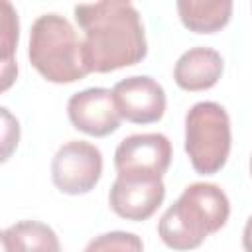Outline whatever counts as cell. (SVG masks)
Here are the masks:
<instances>
[{
  "mask_svg": "<svg viewBox=\"0 0 252 252\" xmlns=\"http://www.w3.org/2000/svg\"><path fill=\"white\" fill-rule=\"evenodd\" d=\"M165 185L161 177L146 175H116L108 203L110 209L126 220H146L163 203Z\"/></svg>",
  "mask_w": 252,
  "mask_h": 252,
  "instance_id": "7",
  "label": "cell"
},
{
  "mask_svg": "<svg viewBox=\"0 0 252 252\" xmlns=\"http://www.w3.org/2000/svg\"><path fill=\"white\" fill-rule=\"evenodd\" d=\"M83 252H144L142 238L134 232L112 230L94 236Z\"/></svg>",
  "mask_w": 252,
  "mask_h": 252,
  "instance_id": "14",
  "label": "cell"
},
{
  "mask_svg": "<svg viewBox=\"0 0 252 252\" xmlns=\"http://www.w3.org/2000/svg\"><path fill=\"white\" fill-rule=\"evenodd\" d=\"M242 248L244 252H252V215L248 217L244 230H242Z\"/></svg>",
  "mask_w": 252,
  "mask_h": 252,
  "instance_id": "16",
  "label": "cell"
},
{
  "mask_svg": "<svg viewBox=\"0 0 252 252\" xmlns=\"http://www.w3.org/2000/svg\"><path fill=\"white\" fill-rule=\"evenodd\" d=\"M67 116L73 128L94 138H104L116 132L122 120L112 91L104 87H91L71 94Z\"/></svg>",
  "mask_w": 252,
  "mask_h": 252,
  "instance_id": "8",
  "label": "cell"
},
{
  "mask_svg": "<svg viewBox=\"0 0 252 252\" xmlns=\"http://www.w3.org/2000/svg\"><path fill=\"white\" fill-rule=\"evenodd\" d=\"M232 144L230 118L224 106L213 100L195 102L185 114V152L201 175L220 171Z\"/></svg>",
  "mask_w": 252,
  "mask_h": 252,
  "instance_id": "4",
  "label": "cell"
},
{
  "mask_svg": "<svg viewBox=\"0 0 252 252\" xmlns=\"http://www.w3.org/2000/svg\"><path fill=\"white\" fill-rule=\"evenodd\" d=\"M85 32L83 53L91 73H110L140 63L148 55V41L140 12L132 2L102 0L73 8Z\"/></svg>",
  "mask_w": 252,
  "mask_h": 252,
  "instance_id": "1",
  "label": "cell"
},
{
  "mask_svg": "<svg viewBox=\"0 0 252 252\" xmlns=\"http://www.w3.org/2000/svg\"><path fill=\"white\" fill-rule=\"evenodd\" d=\"M250 175H252V158H250Z\"/></svg>",
  "mask_w": 252,
  "mask_h": 252,
  "instance_id": "17",
  "label": "cell"
},
{
  "mask_svg": "<svg viewBox=\"0 0 252 252\" xmlns=\"http://www.w3.org/2000/svg\"><path fill=\"white\" fill-rule=\"evenodd\" d=\"M171 142L159 132L132 134L124 138L114 152L118 175L163 177L171 163Z\"/></svg>",
  "mask_w": 252,
  "mask_h": 252,
  "instance_id": "6",
  "label": "cell"
},
{
  "mask_svg": "<svg viewBox=\"0 0 252 252\" xmlns=\"http://www.w3.org/2000/svg\"><path fill=\"white\" fill-rule=\"evenodd\" d=\"M0 110H2V122H4V132H2V161H6L10 158V154H12V150L18 146V140H20V124L8 112L6 106H2Z\"/></svg>",
  "mask_w": 252,
  "mask_h": 252,
  "instance_id": "15",
  "label": "cell"
},
{
  "mask_svg": "<svg viewBox=\"0 0 252 252\" xmlns=\"http://www.w3.org/2000/svg\"><path fill=\"white\" fill-rule=\"evenodd\" d=\"M2 252H61L55 230L39 220H18L2 230Z\"/></svg>",
  "mask_w": 252,
  "mask_h": 252,
  "instance_id": "11",
  "label": "cell"
},
{
  "mask_svg": "<svg viewBox=\"0 0 252 252\" xmlns=\"http://www.w3.org/2000/svg\"><path fill=\"white\" fill-rule=\"evenodd\" d=\"M18 37H20V24H18V14L12 8L10 2H2V91H6L16 75H18V67L14 63V47L18 45Z\"/></svg>",
  "mask_w": 252,
  "mask_h": 252,
  "instance_id": "13",
  "label": "cell"
},
{
  "mask_svg": "<svg viewBox=\"0 0 252 252\" xmlns=\"http://www.w3.org/2000/svg\"><path fill=\"white\" fill-rule=\"evenodd\" d=\"M102 175L100 150L85 140L63 144L51 159L53 185L65 195H85L96 187Z\"/></svg>",
  "mask_w": 252,
  "mask_h": 252,
  "instance_id": "5",
  "label": "cell"
},
{
  "mask_svg": "<svg viewBox=\"0 0 252 252\" xmlns=\"http://www.w3.org/2000/svg\"><path fill=\"white\" fill-rule=\"evenodd\" d=\"M230 215L226 193L215 185L197 181L183 189L179 199L161 215L158 234L171 250L199 248L207 236L219 232Z\"/></svg>",
  "mask_w": 252,
  "mask_h": 252,
  "instance_id": "2",
  "label": "cell"
},
{
  "mask_svg": "<svg viewBox=\"0 0 252 252\" xmlns=\"http://www.w3.org/2000/svg\"><path fill=\"white\" fill-rule=\"evenodd\" d=\"M112 96L120 116L134 124H152L165 112V91L150 75H132L118 81Z\"/></svg>",
  "mask_w": 252,
  "mask_h": 252,
  "instance_id": "9",
  "label": "cell"
},
{
  "mask_svg": "<svg viewBox=\"0 0 252 252\" xmlns=\"http://www.w3.org/2000/svg\"><path fill=\"white\" fill-rule=\"evenodd\" d=\"M224 61L213 47L197 45L179 55L173 67V79L183 91H207L215 87L222 75Z\"/></svg>",
  "mask_w": 252,
  "mask_h": 252,
  "instance_id": "10",
  "label": "cell"
},
{
  "mask_svg": "<svg viewBox=\"0 0 252 252\" xmlns=\"http://www.w3.org/2000/svg\"><path fill=\"white\" fill-rule=\"evenodd\" d=\"M175 8L181 24L195 33H215L232 16L230 0H179Z\"/></svg>",
  "mask_w": 252,
  "mask_h": 252,
  "instance_id": "12",
  "label": "cell"
},
{
  "mask_svg": "<svg viewBox=\"0 0 252 252\" xmlns=\"http://www.w3.org/2000/svg\"><path fill=\"white\" fill-rule=\"evenodd\" d=\"M28 57L49 83H75L91 73L85 63L83 39H79L73 24L55 12L41 14L32 24Z\"/></svg>",
  "mask_w": 252,
  "mask_h": 252,
  "instance_id": "3",
  "label": "cell"
}]
</instances>
